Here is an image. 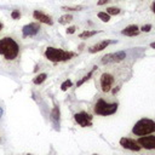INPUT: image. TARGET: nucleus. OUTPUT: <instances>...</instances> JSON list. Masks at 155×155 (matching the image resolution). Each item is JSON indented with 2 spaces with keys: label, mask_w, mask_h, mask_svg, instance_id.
Here are the masks:
<instances>
[{
  "label": "nucleus",
  "mask_w": 155,
  "mask_h": 155,
  "mask_svg": "<svg viewBox=\"0 0 155 155\" xmlns=\"http://www.w3.org/2000/svg\"><path fill=\"white\" fill-rule=\"evenodd\" d=\"M20 53V46L12 38L0 39V55L5 57V60L12 61Z\"/></svg>",
  "instance_id": "obj_1"
},
{
  "label": "nucleus",
  "mask_w": 155,
  "mask_h": 155,
  "mask_svg": "<svg viewBox=\"0 0 155 155\" xmlns=\"http://www.w3.org/2000/svg\"><path fill=\"white\" fill-rule=\"evenodd\" d=\"M154 132H155V121L150 119H145V118L138 120L132 128V133L140 137L151 135Z\"/></svg>",
  "instance_id": "obj_2"
},
{
  "label": "nucleus",
  "mask_w": 155,
  "mask_h": 155,
  "mask_svg": "<svg viewBox=\"0 0 155 155\" xmlns=\"http://www.w3.org/2000/svg\"><path fill=\"white\" fill-rule=\"evenodd\" d=\"M73 56H74L73 52H68L56 47H47L45 51V57L51 62H64L70 60Z\"/></svg>",
  "instance_id": "obj_3"
},
{
  "label": "nucleus",
  "mask_w": 155,
  "mask_h": 155,
  "mask_svg": "<svg viewBox=\"0 0 155 155\" xmlns=\"http://www.w3.org/2000/svg\"><path fill=\"white\" fill-rule=\"evenodd\" d=\"M93 110L97 115H102V116L113 115V114L116 113V110H118V103H109V102H105L104 100L101 98L96 102Z\"/></svg>",
  "instance_id": "obj_4"
},
{
  "label": "nucleus",
  "mask_w": 155,
  "mask_h": 155,
  "mask_svg": "<svg viewBox=\"0 0 155 155\" xmlns=\"http://www.w3.org/2000/svg\"><path fill=\"white\" fill-rule=\"evenodd\" d=\"M126 58V52L125 51H118L114 53H108L102 57V63L107 64V63H118L121 62Z\"/></svg>",
  "instance_id": "obj_5"
},
{
  "label": "nucleus",
  "mask_w": 155,
  "mask_h": 155,
  "mask_svg": "<svg viewBox=\"0 0 155 155\" xmlns=\"http://www.w3.org/2000/svg\"><path fill=\"white\" fill-rule=\"evenodd\" d=\"M74 120L81 127H90L92 126V115L86 112H80L74 115Z\"/></svg>",
  "instance_id": "obj_6"
},
{
  "label": "nucleus",
  "mask_w": 155,
  "mask_h": 155,
  "mask_svg": "<svg viewBox=\"0 0 155 155\" xmlns=\"http://www.w3.org/2000/svg\"><path fill=\"white\" fill-rule=\"evenodd\" d=\"M114 83H115V79L109 73H103L101 75V88L103 92H109Z\"/></svg>",
  "instance_id": "obj_7"
},
{
  "label": "nucleus",
  "mask_w": 155,
  "mask_h": 155,
  "mask_svg": "<svg viewBox=\"0 0 155 155\" xmlns=\"http://www.w3.org/2000/svg\"><path fill=\"white\" fill-rule=\"evenodd\" d=\"M137 142L144 149H148V150L155 149V136H149V135L141 136Z\"/></svg>",
  "instance_id": "obj_8"
},
{
  "label": "nucleus",
  "mask_w": 155,
  "mask_h": 155,
  "mask_svg": "<svg viewBox=\"0 0 155 155\" xmlns=\"http://www.w3.org/2000/svg\"><path fill=\"white\" fill-rule=\"evenodd\" d=\"M120 145L122 147V148L132 150V151H140L141 148H142V147L138 144L137 141H133V140H131V138H126V137L120 140Z\"/></svg>",
  "instance_id": "obj_9"
},
{
  "label": "nucleus",
  "mask_w": 155,
  "mask_h": 155,
  "mask_svg": "<svg viewBox=\"0 0 155 155\" xmlns=\"http://www.w3.org/2000/svg\"><path fill=\"white\" fill-rule=\"evenodd\" d=\"M40 29V24L39 23H29L27 26H24L22 32H23V36H34L38 34V32Z\"/></svg>",
  "instance_id": "obj_10"
},
{
  "label": "nucleus",
  "mask_w": 155,
  "mask_h": 155,
  "mask_svg": "<svg viewBox=\"0 0 155 155\" xmlns=\"http://www.w3.org/2000/svg\"><path fill=\"white\" fill-rule=\"evenodd\" d=\"M115 41H110V40H103V41H100V43H97L95 44L93 46H91L88 48V52L90 53H96V52H100V51H103L104 48H107L108 45L110 44H114Z\"/></svg>",
  "instance_id": "obj_11"
},
{
  "label": "nucleus",
  "mask_w": 155,
  "mask_h": 155,
  "mask_svg": "<svg viewBox=\"0 0 155 155\" xmlns=\"http://www.w3.org/2000/svg\"><path fill=\"white\" fill-rule=\"evenodd\" d=\"M33 16H34V18H35V20H38L39 22H41V23L50 24V26H52V24H53V21H52V18L50 17V16H47V15L43 13L41 11L35 10V11L33 12Z\"/></svg>",
  "instance_id": "obj_12"
},
{
  "label": "nucleus",
  "mask_w": 155,
  "mask_h": 155,
  "mask_svg": "<svg viewBox=\"0 0 155 155\" xmlns=\"http://www.w3.org/2000/svg\"><path fill=\"white\" fill-rule=\"evenodd\" d=\"M122 35H127V36H135L140 34V28H138L136 24H131V26H127L125 29L121 30Z\"/></svg>",
  "instance_id": "obj_13"
},
{
  "label": "nucleus",
  "mask_w": 155,
  "mask_h": 155,
  "mask_svg": "<svg viewBox=\"0 0 155 155\" xmlns=\"http://www.w3.org/2000/svg\"><path fill=\"white\" fill-rule=\"evenodd\" d=\"M51 120L53 121L55 126H58L60 125V108L55 105L53 110L51 112Z\"/></svg>",
  "instance_id": "obj_14"
},
{
  "label": "nucleus",
  "mask_w": 155,
  "mask_h": 155,
  "mask_svg": "<svg viewBox=\"0 0 155 155\" xmlns=\"http://www.w3.org/2000/svg\"><path fill=\"white\" fill-rule=\"evenodd\" d=\"M97 33H100V32H97V30H85V32H83V33L79 34V38L80 39H87V38H91L93 35H96Z\"/></svg>",
  "instance_id": "obj_15"
},
{
  "label": "nucleus",
  "mask_w": 155,
  "mask_h": 155,
  "mask_svg": "<svg viewBox=\"0 0 155 155\" xmlns=\"http://www.w3.org/2000/svg\"><path fill=\"white\" fill-rule=\"evenodd\" d=\"M96 69H97V67H93V69H92L91 72H88V73H87V75H85V76H84L83 79H80V80L78 81V83H76V86L79 87V86H81V85H83V84L85 83V81H87V80H88L90 78H91V76H92V74H93V72H95Z\"/></svg>",
  "instance_id": "obj_16"
},
{
  "label": "nucleus",
  "mask_w": 155,
  "mask_h": 155,
  "mask_svg": "<svg viewBox=\"0 0 155 155\" xmlns=\"http://www.w3.org/2000/svg\"><path fill=\"white\" fill-rule=\"evenodd\" d=\"M46 78H47V75L45 74V73H41V74L36 75V76L33 79V83H34L35 85H40V84H43L44 81L46 80Z\"/></svg>",
  "instance_id": "obj_17"
},
{
  "label": "nucleus",
  "mask_w": 155,
  "mask_h": 155,
  "mask_svg": "<svg viewBox=\"0 0 155 155\" xmlns=\"http://www.w3.org/2000/svg\"><path fill=\"white\" fill-rule=\"evenodd\" d=\"M73 21V16L72 15H63L62 17L58 20V22L61 23V24H67V23H69V22H72Z\"/></svg>",
  "instance_id": "obj_18"
},
{
  "label": "nucleus",
  "mask_w": 155,
  "mask_h": 155,
  "mask_svg": "<svg viewBox=\"0 0 155 155\" xmlns=\"http://www.w3.org/2000/svg\"><path fill=\"white\" fill-rule=\"evenodd\" d=\"M98 18L100 20H102L103 22H109L110 21V15L109 13H107V12H103V11H101V12H98Z\"/></svg>",
  "instance_id": "obj_19"
},
{
  "label": "nucleus",
  "mask_w": 155,
  "mask_h": 155,
  "mask_svg": "<svg viewBox=\"0 0 155 155\" xmlns=\"http://www.w3.org/2000/svg\"><path fill=\"white\" fill-rule=\"evenodd\" d=\"M84 9V6H63L62 7V10L64 11H80V10H83Z\"/></svg>",
  "instance_id": "obj_20"
},
{
  "label": "nucleus",
  "mask_w": 155,
  "mask_h": 155,
  "mask_svg": "<svg viewBox=\"0 0 155 155\" xmlns=\"http://www.w3.org/2000/svg\"><path fill=\"white\" fill-rule=\"evenodd\" d=\"M72 85H73L72 80H66V81H64V83L61 85V90H62V91H67L69 87H72Z\"/></svg>",
  "instance_id": "obj_21"
},
{
  "label": "nucleus",
  "mask_w": 155,
  "mask_h": 155,
  "mask_svg": "<svg viewBox=\"0 0 155 155\" xmlns=\"http://www.w3.org/2000/svg\"><path fill=\"white\" fill-rule=\"evenodd\" d=\"M105 12L109 13L110 16H112V15H119V13H120V9H119V7H108Z\"/></svg>",
  "instance_id": "obj_22"
},
{
  "label": "nucleus",
  "mask_w": 155,
  "mask_h": 155,
  "mask_svg": "<svg viewBox=\"0 0 155 155\" xmlns=\"http://www.w3.org/2000/svg\"><path fill=\"white\" fill-rule=\"evenodd\" d=\"M11 17H12L13 20H18V18L21 17V13H20V11H18V10H15V11H12V13H11Z\"/></svg>",
  "instance_id": "obj_23"
},
{
  "label": "nucleus",
  "mask_w": 155,
  "mask_h": 155,
  "mask_svg": "<svg viewBox=\"0 0 155 155\" xmlns=\"http://www.w3.org/2000/svg\"><path fill=\"white\" fill-rule=\"evenodd\" d=\"M150 29H151V24H144L141 28V30L144 32V33H148V32H150Z\"/></svg>",
  "instance_id": "obj_24"
},
{
  "label": "nucleus",
  "mask_w": 155,
  "mask_h": 155,
  "mask_svg": "<svg viewBox=\"0 0 155 155\" xmlns=\"http://www.w3.org/2000/svg\"><path fill=\"white\" fill-rule=\"evenodd\" d=\"M75 29H76V27L72 26V27H69V28L67 29V33H68V34H73V33H75Z\"/></svg>",
  "instance_id": "obj_25"
},
{
  "label": "nucleus",
  "mask_w": 155,
  "mask_h": 155,
  "mask_svg": "<svg viewBox=\"0 0 155 155\" xmlns=\"http://www.w3.org/2000/svg\"><path fill=\"white\" fill-rule=\"evenodd\" d=\"M109 1V0H98V3H97V5H104V4H107Z\"/></svg>",
  "instance_id": "obj_26"
},
{
  "label": "nucleus",
  "mask_w": 155,
  "mask_h": 155,
  "mask_svg": "<svg viewBox=\"0 0 155 155\" xmlns=\"http://www.w3.org/2000/svg\"><path fill=\"white\" fill-rule=\"evenodd\" d=\"M151 10H153V12L155 13V1L153 3V5H151Z\"/></svg>",
  "instance_id": "obj_27"
},
{
  "label": "nucleus",
  "mask_w": 155,
  "mask_h": 155,
  "mask_svg": "<svg viewBox=\"0 0 155 155\" xmlns=\"http://www.w3.org/2000/svg\"><path fill=\"white\" fill-rule=\"evenodd\" d=\"M118 91H119V88H118V87H116V88H114V90H113V93H114V95H115V93H116Z\"/></svg>",
  "instance_id": "obj_28"
},
{
  "label": "nucleus",
  "mask_w": 155,
  "mask_h": 155,
  "mask_svg": "<svg viewBox=\"0 0 155 155\" xmlns=\"http://www.w3.org/2000/svg\"><path fill=\"white\" fill-rule=\"evenodd\" d=\"M150 47H151V48H155V43H151V44H150Z\"/></svg>",
  "instance_id": "obj_29"
},
{
  "label": "nucleus",
  "mask_w": 155,
  "mask_h": 155,
  "mask_svg": "<svg viewBox=\"0 0 155 155\" xmlns=\"http://www.w3.org/2000/svg\"><path fill=\"white\" fill-rule=\"evenodd\" d=\"M1 114H3V109L0 108V116H1Z\"/></svg>",
  "instance_id": "obj_30"
},
{
  "label": "nucleus",
  "mask_w": 155,
  "mask_h": 155,
  "mask_svg": "<svg viewBox=\"0 0 155 155\" xmlns=\"http://www.w3.org/2000/svg\"><path fill=\"white\" fill-rule=\"evenodd\" d=\"M1 28H3V24H1V23H0V30H1Z\"/></svg>",
  "instance_id": "obj_31"
}]
</instances>
